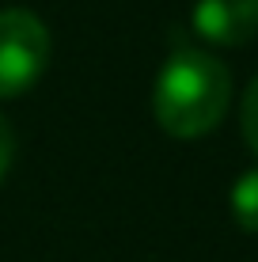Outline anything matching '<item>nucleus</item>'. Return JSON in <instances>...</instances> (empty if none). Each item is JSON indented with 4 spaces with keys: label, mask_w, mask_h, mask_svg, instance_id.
<instances>
[{
    "label": "nucleus",
    "mask_w": 258,
    "mask_h": 262,
    "mask_svg": "<svg viewBox=\"0 0 258 262\" xmlns=\"http://www.w3.org/2000/svg\"><path fill=\"white\" fill-rule=\"evenodd\" d=\"M232 99V76L205 50H175L152 88L156 122L171 137H205L217 129Z\"/></svg>",
    "instance_id": "obj_1"
},
{
    "label": "nucleus",
    "mask_w": 258,
    "mask_h": 262,
    "mask_svg": "<svg viewBox=\"0 0 258 262\" xmlns=\"http://www.w3.org/2000/svg\"><path fill=\"white\" fill-rule=\"evenodd\" d=\"M50 61L46 23L27 8L0 12V99L31 92Z\"/></svg>",
    "instance_id": "obj_2"
},
{
    "label": "nucleus",
    "mask_w": 258,
    "mask_h": 262,
    "mask_svg": "<svg viewBox=\"0 0 258 262\" xmlns=\"http://www.w3.org/2000/svg\"><path fill=\"white\" fill-rule=\"evenodd\" d=\"M194 31L217 46H243L258 34V0H198Z\"/></svg>",
    "instance_id": "obj_3"
},
{
    "label": "nucleus",
    "mask_w": 258,
    "mask_h": 262,
    "mask_svg": "<svg viewBox=\"0 0 258 262\" xmlns=\"http://www.w3.org/2000/svg\"><path fill=\"white\" fill-rule=\"evenodd\" d=\"M232 216L243 232H254L258 236V167L243 171L239 183L232 186Z\"/></svg>",
    "instance_id": "obj_4"
},
{
    "label": "nucleus",
    "mask_w": 258,
    "mask_h": 262,
    "mask_svg": "<svg viewBox=\"0 0 258 262\" xmlns=\"http://www.w3.org/2000/svg\"><path fill=\"white\" fill-rule=\"evenodd\" d=\"M243 137H247V148L258 156V76L251 80L243 95Z\"/></svg>",
    "instance_id": "obj_5"
},
{
    "label": "nucleus",
    "mask_w": 258,
    "mask_h": 262,
    "mask_svg": "<svg viewBox=\"0 0 258 262\" xmlns=\"http://www.w3.org/2000/svg\"><path fill=\"white\" fill-rule=\"evenodd\" d=\"M12 156H15V137H12V125L0 118V179L8 175V167H12Z\"/></svg>",
    "instance_id": "obj_6"
}]
</instances>
